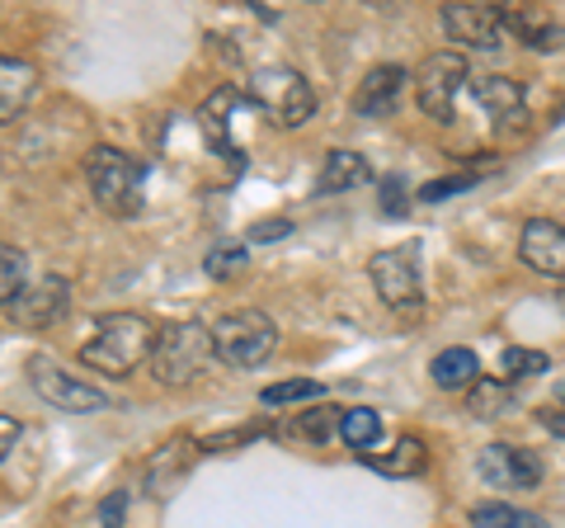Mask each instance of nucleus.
<instances>
[{
	"mask_svg": "<svg viewBox=\"0 0 565 528\" xmlns=\"http://www.w3.org/2000/svg\"><path fill=\"white\" fill-rule=\"evenodd\" d=\"M24 284H29V260H24V251H20V245L0 241V307H6Z\"/></svg>",
	"mask_w": 565,
	"mask_h": 528,
	"instance_id": "nucleus-28",
	"label": "nucleus"
},
{
	"mask_svg": "<svg viewBox=\"0 0 565 528\" xmlns=\"http://www.w3.org/2000/svg\"><path fill=\"white\" fill-rule=\"evenodd\" d=\"M476 184V175H444V180H429L419 189V203H448L457 193H467Z\"/></svg>",
	"mask_w": 565,
	"mask_h": 528,
	"instance_id": "nucleus-31",
	"label": "nucleus"
},
{
	"mask_svg": "<svg viewBox=\"0 0 565 528\" xmlns=\"http://www.w3.org/2000/svg\"><path fill=\"white\" fill-rule=\"evenodd\" d=\"M471 95H476V104H481V109H486L494 123H500V128L527 118L523 85L509 81V76H471Z\"/></svg>",
	"mask_w": 565,
	"mask_h": 528,
	"instance_id": "nucleus-18",
	"label": "nucleus"
},
{
	"mask_svg": "<svg viewBox=\"0 0 565 528\" xmlns=\"http://www.w3.org/2000/svg\"><path fill=\"white\" fill-rule=\"evenodd\" d=\"M556 401H561V406H565V382H561V392H556Z\"/></svg>",
	"mask_w": 565,
	"mask_h": 528,
	"instance_id": "nucleus-36",
	"label": "nucleus"
},
{
	"mask_svg": "<svg viewBox=\"0 0 565 528\" xmlns=\"http://www.w3.org/2000/svg\"><path fill=\"white\" fill-rule=\"evenodd\" d=\"M316 397L326 401V382H316V378H288V382H274L259 392L264 406H288V401H316Z\"/></svg>",
	"mask_w": 565,
	"mask_h": 528,
	"instance_id": "nucleus-27",
	"label": "nucleus"
},
{
	"mask_svg": "<svg viewBox=\"0 0 565 528\" xmlns=\"http://www.w3.org/2000/svg\"><path fill=\"white\" fill-rule=\"evenodd\" d=\"M340 439L353 448V453H373L377 439H382V415L373 406H353V411H340Z\"/></svg>",
	"mask_w": 565,
	"mask_h": 528,
	"instance_id": "nucleus-23",
	"label": "nucleus"
},
{
	"mask_svg": "<svg viewBox=\"0 0 565 528\" xmlns=\"http://www.w3.org/2000/svg\"><path fill=\"white\" fill-rule=\"evenodd\" d=\"M122 515H128V496H122V490L104 496V505H99V524H104V528H128V524H122Z\"/></svg>",
	"mask_w": 565,
	"mask_h": 528,
	"instance_id": "nucleus-34",
	"label": "nucleus"
},
{
	"mask_svg": "<svg viewBox=\"0 0 565 528\" xmlns=\"http://www.w3.org/2000/svg\"><path fill=\"white\" fill-rule=\"evenodd\" d=\"M85 180H90L95 203L109 218H137L141 203H147V166L118 147H90Z\"/></svg>",
	"mask_w": 565,
	"mask_h": 528,
	"instance_id": "nucleus-2",
	"label": "nucleus"
},
{
	"mask_svg": "<svg viewBox=\"0 0 565 528\" xmlns=\"http://www.w3.org/2000/svg\"><path fill=\"white\" fill-rule=\"evenodd\" d=\"M264 439V425H241V430H222V434H203L199 448L203 453H226V448H241V444H255Z\"/></svg>",
	"mask_w": 565,
	"mask_h": 528,
	"instance_id": "nucleus-30",
	"label": "nucleus"
},
{
	"mask_svg": "<svg viewBox=\"0 0 565 528\" xmlns=\"http://www.w3.org/2000/svg\"><path fill=\"white\" fill-rule=\"evenodd\" d=\"M66 311H71V284L57 274L29 278V284L6 303V316L20 330H52L57 321H66Z\"/></svg>",
	"mask_w": 565,
	"mask_h": 528,
	"instance_id": "nucleus-9",
	"label": "nucleus"
},
{
	"mask_svg": "<svg viewBox=\"0 0 565 528\" xmlns=\"http://www.w3.org/2000/svg\"><path fill=\"white\" fill-rule=\"evenodd\" d=\"M467 81H471V66H467L462 52H429V57L419 62V72H415V95H419L424 118L452 123L457 95H462Z\"/></svg>",
	"mask_w": 565,
	"mask_h": 528,
	"instance_id": "nucleus-6",
	"label": "nucleus"
},
{
	"mask_svg": "<svg viewBox=\"0 0 565 528\" xmlns=\"http://www.w3.org/2000/svg\"><path fill=\"white\" fill-rule=\"evenodd\" d=\"M476 472L494 490H533L542 482V457L523 444H486L476 457Z\"/></svg>",
	"mask_w": 565,
	"mask_h": 528,
	"instance_id": "nucleus-10",
	"label": "nucleus"
},
{
	"mask_svg": "<svg viewBox=\"0 0 565 528\" xmlns=\"http://www.w3.org/2000/svg\"><path fill=\"white\" fill-rule=\"evenodd\" d=\"M373 180V166H367V156L363 151H349V147H334L326 156V166H321V193H349V189H359Z\"/></svg>",
	"mask_w": 565,
	"mask_h": 528,
	"instance_id": "nucleus-20",
	"label": "nucleus"
},
{
	"mask_svg": "<svg viewBox=\"0 0 565 528\" xmlns=\"http://www.w3.org/2000/svg\"><path fill=\"white\" fill-rule=\"evenodd\" d=\"M29 387L47 401V406L71 411V415H90V411L109 406V392H104V387L76 378L71 368H62L57 359H47V355H33L29 359Z\"/></svg>",
	"mask_w": 565,
	"mask_h": 528,
	"instance_id": "nucleus-7",
	"label": "nucleus"
},
{
	"mask_svg": "<svg viewBox=\"0 0 565 528\" xmlns=\"http://www.w3.org/2000/svg\"><path fill=\"white\" fill-rule=\"evenodd\" d=\"M519 255L533 274L542 278H561L565 284V222L552 218H533L519 236Z\"/></svg>",
	"mask_w": 565,
	"mask_h": 528,
	"instance_id": "nucleus-14",
	"label": "nucleus"
},
{
	"mask_svg": "<svg viewBox=\"0 0 565 528\" xmlns=\"http://www.w3.org/2000/svg\"><path fill=\"white\" fill-rule=\"evenodd\" d=\"M359 463H367L373 472H382V477H396V482L424 477V472H429V444H424L419 434H401L386 453H363Z\"/></svg>",
	"mask_w": 565,
	"mask_h": 528,
	"instance_id": "nucleus-19",
	"label": "nucleus"
},
{
	"mask_svg": "<svg viewBox=\"0 0 565 528\" xmlns=\"http://www.w3.org/2000/svg\"><path fill=\"white\" fill-rule=\"evenodd\" d=\"M282 236H292L288 218H264V222H255L250 232H245V241H282Z\"/></svg>",
	"mask_w": 565,
	"mask_h": 528,
	"instance_id": "nucleus-33",
	"label": "nucleus"
},
{
	"mask_svg": "<svg viewBox=\"0 0 565 528\" xmlns=\"http://www.w3.org/2000/svg\"><path fill=\"white\" fill-rule=\"evenodd\" d=\"M250 99L274 128H302L316 114V91L297 66H259L250 76Z\"/></svg>",
	"mask_w": 565,
	"mask_h": 528,
	"instance_id": "nucleus-5",
	"label": "nucleus"
},
{
	"mask_svg": "<svg viewBox=\"0 0 565 528\" xmlns=\"http://www.w3.org/2000/svg\"><path fill=\"white\" fill-rule=\"evenodd\" d=\"M405 81H411V72H405L401 62L373 66V72L359 81V95H353V114H363V118H386V114L396 109Z\"/></svg>",
	"mask_w": 565,
	"mask_h": 528,
	"instance_id": "nucleus-15",
	"label": "nucleus"
},
{
	"mask_svg": "<svg viewBox=\"0 0 565 528\" xmlns=\"http://www.w3.org/2000/svg\"><path fill=\"white\" fill-rule=\"evenodd\" d=\"M471 528H546L542 515L533 509H514V505H476L471 509Z\"/></svg>",
	"mask_w": 565,
	"mask_h": 528,
	"instance_id": "nucleus-25",
	"label": "nucleus"
},
{
	"mask_svg": "<svg viewBox=\"0 0 565 528\" xmlns=\"http://www.w3.org/2000/svg\"><path fill=\"white\" fill-rule=\"evenodd\" d=\"M39 95V66L29 57L0 52V123H20Z\"/></svg>",
	"mask_w": 565,
	"mask_h": 528,
	"instance_id": "nucleus-16",
	"label": "nucleus"
},
{
	"mask_svg": "<svg viewBox=\"0 0 565 528\" xmlns=\"http://www.w3.org/2000/svg\"><path fill=\"white\" fill-rule=\"evenodd\" d=\"M500 368H504V378H509V382H519V378L546 373V368H552V359L537 355V349H514V345H509L504 355H500Z\"/></svg>",
	"mask_w": 565,
	"mask_h": 528,
	"instance_id": "nucleus-29",
	"label": "nucleus"
},
{
	"mask_svg": "<svg viewBox=\"0 0 565 528\" xmlns=\"http://www.w3.org/2000/svg\"><path fill=\"white\" fill-rule=\"evenodd\" d=\"M245 104V95L236 91V85H217L203 104H199V128H203V137H207V147L222 156L232 170H241L245 166V151L236 147V137H232V114Z\"/></svg>",
	"mask_w": 565,
	"mask_h": 528,
	"instance_id": "nucleus-11",
	"label": "nucleus"
},
{
	"mask_svg": "<svg viewBox=\"0 0 565 528\" xmlns=\"http://www.w3.org/2000/svg\"><path fill=\"white\" fill-rule=\"evenodd\" d=\"M367 278L386 307H419L424 303V284H419V245H396V251H377L367 260Z\"/></svg>",
	"mask_w": 565,
	"mask_h": 528,
	"instance_id": "nucleus-8",
	"label": "nucleus"
},
{
	"mask_svg": "<svg viewBox=\"0 0 565 528\" xmlns=\"http://www.w3.org/2000/svg\"><path fill=\"white\" fill-rule=\"evenodd\" d=\"M382 213H396V218L411 213V199H405V184L396 180V175L382 180Z\"/></svg>",
	"mask_w": 565,
	"mask_h": 528,
	"instance_id": "nucleus-32",
	"label": "nucleus"
},
{
	"mask_svg": "<svg viewBox=\"0 0 565 528\" xmlns=\"http://www.w3.org/2000/svg\"><path fill=\"white\" fill-rule=\"evenodd\" d=\"M203 457V448H199V439L193 434H170L161 448H151V457H147V472H141V482H147V490L156 500H166L174 486H180L189 472H193V463Z\"/></svg>",
	"mask_w": 565,
	"mask_h": 528,
	"instance_id": "nucleus-13",
	"label": "nucleus"
},
{
	"mask_svg": "<svg viewBox=\"0 0 565 528\" xmlns=\"http://www.w3.org/2000/svg\"><path fill=\"white\" fill-rule=\"evenodd\" d=\"M151 345H156V326L141 311H109L85 336L81 363L95 368L99 378H128L132 368L151 359Z\"/></svg>",
	"mask_w": 565,
	"mask_h": 528,
	"instance_id": "nucleus-1",
	"label": "nucleus"
},
{
	"mask_svg": "<svg viewBox=\"0 0 565 528\" xmlns=\"http://www.w3.org/2000/svg\"><path fill=\"white\" fill-rule=\"evenodd\" d=\"M245 264H250V251H245V241H212L207 255H203V270H207V278H217V284L245 274Z\"/></svg>",
	"mask_w": 565,
	"mask_h": 528,
	"instance_id": "nucleus-24",
	"label": "nucleus"
},
{
	"mask_svg": "<svg viewBox=\"0 0 565 528\" xmlns=\"http://www.w3.org/2000/svg\"><path fill=\"white\" fill-rule=\"evenodd\" d=\"M500 20H504V33H514L519 43L537 47V52H556L565 47V29L556 14H546L542 6H523V10H504L500 6Z\"/></svg>",
	"mask_w": 565,
	"mask_h": 528,
	"instance_id": "nucleus-17",
	"label": "nucleus"
},
{
	"mask_svg": "<svg viewBox=\"0 0 565 528\" xmlns=\"http://www.w3.org/2000/svg\"><path fill=\"white\" fill-rule=\"evenodd\" d=\"M212 330V359H222L226 368H259L274 359L278 349V326L264 311H226L207 326Z\"/></svg>",
	"mask_w": 565,
	"mask_h": 528,
	"instance_id": "nucleus-3",
	"label": "nucleus"
},
{
	"mask_svg": "<svg viewBox=\"0 0 565 528\" xmlns=\"http://www.w3.org/2000/svg\"><path fill=\"white\" fill-rule=\"evenodd\" d=\"M292 439H307V444H326L330 434H340V411L334 406H316V411H302L288 425Z\"/></svg>",
	"mask_w": 565,
	"mask_h": 528,
	"instance_id": "nucleus-26",
	"label": "nucleus"
},
{
	"mask_svg": "<svg viewBox=\"0 0 565 528\" xmlns=\"http://www.w3.org/2000/svg\"><path fill=\"white\" fill-rule=\"evenodd\" d=\"M444 33L471 52H500L509 39L500 6H444Z\"/></svg>",
	"mask_w": 565,
	"mask_h": 528,
	"instance_id": "nucleus-12",
	"label": "nucleus"
},
{
	"mask_svg": "<svg viewBox=\"0 0 565 528\" xmlns=\"http://www.w3.org/2000/svg\"><path fill=\"white\" fill-rule=\"evenodd\" d=\"M467 406L476 420H494V415H504L509 406H514V387H509L504 378H476L467 387Z\"/></svg>",
	"mask_w": 565,
	"mask_h": 528,
	"instance_id": "nucleus-22",
	"label": "nucleus"
},
{
	"mask_svg": "<svg viewBox=\"0 0 565 528\" xmlns=\"http://www.w3.org/2000/svg\"><path fill=\"white\" fill-rule=\"evenodd\" d=\"M151 378L166 387H184L212 363V330L203 321H170L166 330H156L151 345Z\"/></svg>",
	"mask_w": 565,
	"mask_h": 528,
	"instance_id": "nucleus-4",
	"label": "nucleus"
},
{
	"mask_svg": "<svg viewBox=\"0 0 565 528\" xmlns=\"http://www.w3.org/2000/svg\"><path fill=\"white\" fill-rule=\"evenodd\" d=\"M14 444H20V420L0 411V463L10 457V448H14Z\"/></svg>",
	"mask_w": 565,
	"mask_h": 528,
	"instance_id": "nucleus-35",
	"label": "nucleus"
},
{
	"mask_svg": "<svg viewBox=\"0 0 565 528\" xmlns=\"http://www.w3.org/2000/svg\"><path fill=\"white\" fill-rule=\"evenodd\" d=\"M434 382L444 387V392H462V387H471L476 378H481V359L471 355V349H444V355L434 359Z\"/></svg>",
	"mask_w": 565,
	"mask_h": 528,
	"instance_id": "nucleus-21",
	"label": "nucleus"
}]
</instances>
